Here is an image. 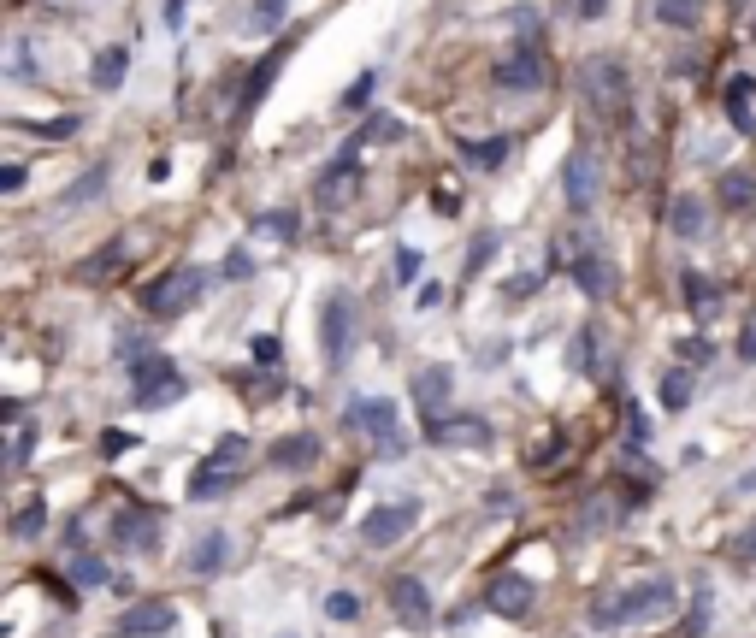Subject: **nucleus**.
<instances>
[{
  "instance_id": "1",
  "label": "nucleus",
  "mask_w": 756,
  "mask_h": 638,
  "mask_svg": "<svg viewBox=\"0 0 756 638\" xmlns=\"http://www.w3.org/2000/svg\"><path fill=\"white\" fill-rule=\"evenodd\" d=\"M674 597H680V585L662 574V579H638L627 591H609V597H597L591 603V627L597 633H615V627H644V621H662L668 609H674Z\"/></svg>"
},
{
  "instance_id": "2",
  "label": "nucleus",
  "mask_w": 756,
  "mask_h": 638,
  "mask_svg": "<svg viewBox=\"0 0 756 638\" xmlns=\"http://www.w3.org/2000/svg\"><path fill=\"white\" fill-rule=\"evenodd\" d=\"M249 461H254V444L243 438V432L219 438V444L189 467V503H213V497H225V491L243 479V467H249Z\"/></svg>"
},
{
  "instance_id": "3",
  "label": "nucleus",
  "mask_w": 756,
  "mask_h": 638,
  "mask_svg": "<svg viewBox=\"0 0 756 638\" xmlns=\"http://www.w3.org/2000/svg\"><path fill=\"white\" fill-rule=\"evenodd\" d=\"M579 89H585V101H591V113L597 119H627L632 107V83H627V65L615 60V54H591V60L579 65Z\"/></svg>"
},
{
  "instance_id": "4",
  "label": "nucleus",
  "mask_w": 756,
  "mask_h": 638,
  "mask_svg": "<svg viewBox=\"0 0 756 638\" xmlns=\"http://www.w3.org/2000/svg\"><path fill=\"white\" fill-rule=\"evenodd\" d=\"M343 420H349L355 432H367L384 461H402V455H408V438H402V426H396V402H390V396H355V402L343 408Z\"/></svg>"
},
{
  "instance_id": "5",
  "label": "nucleus",
  "mask_w": 756,
  "mask_h": 638,
  "mask_svg": "<svg viewBox=\"0 0 756 638\" xmlns=\"http://www.w3.org/2000/svg\"><path fill=\"white\" fill-rule=\"evenodd\" d=\"M178 396H184V373H178L172 355H142L130 367V402L136 408H172Z\"/></svg>"
},
{
  "instance_id": "6",
  "label": "nucleus",
  "mask_w": 756,
  "mask_h": 638,
  "mask_svg": "<svg viewBox=\"0 0 756 638\" xmlns=\"http://www.w3.org/2000/svg\"><path fill=\"white\" fill-rule=\"evenodd\" d=\"M201 290H207V272H201V266H172V272H160L154 284H142V308L154 319H172V314H184Z\"/></svg>"
},
{
  "instance_id": "7",
  "label": "nucleus",
  "mask_w": 756,
  "mask_h": 638,
  "mask_svg": "<svg viewBox=\"0 0 756 638\" xmlns=\"http://www.w3.org/2000/svg\"><path fill=\"white\" fill-rule=\"evenodd\" d=\"M597 184H603V160H597V148L579 136V142L567 148V160H562V195H567V207H573V213H591V207H597Z\"/></svg>"
},
{
  "instance_id": "8",
  "label": "nucleus",
  "mask_w": 756,
  "mask_h": 638,
  "mask_svg": "<svg viewBox=\"0 0 756 638\" xmlns=\"http://www.w3.org/2000/svg\"><path fill=\"white\" fill-rule=\"evenodd\" d=\"M349 343H355V302H349V296H325V314H319L325 367H343V361H349Z\"/></svg>"
},
{
  "instance_id": "9",
  "label": "nucleus",
  "mask_w": 756,
  "mask_h": 638,
  "mask_svg": "<svg viewBox=\"0 0 756 638\" xmlns=\"http://www.w3.org/2000/svg\"><path fill=\"white\" fill-rule=\"evenodd\" d=\"M414 520H420V503H378L367 520H361V544H373V550H390V544H402L408 532H414Z\"/></svg>"
},
{
  "instance_id": "10",
  "label": "nucleus",
  "mask_w": 756,
  "mask_h": 638,
  "mask_svg": "<svg viewBox=\"0 0 756 638\" xmlns=\"http://www.w3.org/2000/svg\"><path fill=\"white\" fill-rule=\"evenodd\" d=\"M390 609H396V621H402L408 633H426V627H432V615H438V609H432V591H426L414 574L390 579Z\"/></svg>"
},
{
  "instance_id": "11",
  "label": "nucleus",
  "mask_w": 756,
  "mask_h": 638,
  "mask_svg": "<svg viewBox=\"0 0 756 638\" xmlns=\"http://www.w3.org/2000/svg\"><path fill=\"white\" fill-rule=\"evenodd\" d=\"M426 444L485 449L491 444V420H479V414H443V420H426Z\"/></svg>"
},
{
  "instance_id": "12",
  "label": "nucleus",
  "mask_w": 756,
  "mask_h": 638,
  "mask_svg": "<svg viewBox=\"0 0 756 638\" xmlns=\"http://www.w3.org/2000/svg\"><path fill=\"white\" fill-rule=\"evenodd\" d=\"M497 83H503V89H520V95H538V89L550 83V71H544V48H538V42H520V48L497 65Z\"/></svg>"
},
{
  "instance_id": "13",
  "label": "nucleus",
  "mask_w": 756,
  "mask_h": 638,
  "mask_svg": "<svg viewBox=\"0 0 756 638\" xmlns=\"http://www.w3.org/2000/svg\"><path fill=\"white\" fill-rule=\"evenodd\" d=\"M532 603H538V585L526 574H497L485 585V609L491 615H503V621H520V615H532Z\"/></svg>"
},
{
  "instance_id": "14",
  "label": "nucleus",
  "mask_w": 756,
  "mask_h": 638,
  "mask_svg": "<svg viewBox=\"0 0 756 638\" xmlns=\"http://www.w3.org/2000/svg\"><path fill=\"white\" fill-rule=\"evenodd\" d=\"M567 278H573L591 302H609V296H615V260L603 255V249H579V255H567Z\"/></svg>"
},
{
  "instance_id": "15",
  "label": "nucleus",
  "mask_w": 756,
  "mask_h": 638,
  "mask_svg": "<svg viewBox=\"0 0 756 638\" xmlns=\"http://www.w3.org/2000/svg\"><path fill=\"white\" fill-rule=\"evenodd\" d=\"M449 384H455L449 367H420L414 373V408H420V420H443L449 414Z\"/></svg>"
},
{
  "instance_id": "16",
  "label": "nucleus",
  "mask_w": 756,
  "mask_h": 638,
  "mask_svg": "<svg viewBox=\"0 0 756 638\" xmlns=\"http://www.w3.org/2000/svg\"><path fill=\"white\" fill-rule=\"evenodd\" d=\"M172 627H178V609H172V603H160V597L136 603L125 621H119V633H125V638H160V633H172Z\"/></svg>"
},
{
  "instance_id": "17",
  "label": "nucleus",
  "mask_w": 756,
  "mask_h": 638,
  "mask_svg": "<svg viewBox=\"0 0 756 638\" xmlns=\"http://www.w3.org/2000/svg\"><path fill=\"white\" fill-rule=\"evenodd\" d=\"M355 154H361V148L349 142V148H343V154L331 160V172H319V184H314V195H319V201H331V207H337V201H349V190H355V178H361V160H355Z\"/></svg>"
},
{
  "instance_id": "18",
  "label": "nucleus",
  "mask_w": 756,
  "mask_h": 638,
  "mask_svg": "<svg viewBox=\"0 0 756 638\" xmlns=\"http://www.w3.org/2000/svg\"><path fill=\"white\" fill-rule=\"evenodd\" d=\"M113 544L119 550H154L160 538H154V514H142L136 503H125V509L113 514Z\"/></svg>"
},
{
  "instance_id": "19",
  "label": "nucleus",
  "mask_w": 756,
  "mask_h": 638,
  "mask_svg": "<svg viewBox=\"0 0 756 638\" xmlns=\"http://www.w3.org/2000/svg\"><path fill=\"white\" fill-rule=\"evenodd\" d=\"M284 54H290V48L278 42V48H272V54H266V60H260V65H254V71H249V89H243V113H237V125H243V119H249L254 107L266 101V89H272V77L284 71Z\"/></svg>"
},
{
  "instance_id": "20",
  "label": "nucleus",
  "mask_w": 756,
  "mask_h": 638,
  "mask_svg": "<svg viewBox=\"0 0 756 638\" xmlns=\"http://www.w3.org/2000/svg\"><path fill=\"white\" fill-rule=\"evenodd\" d=\"M751 95H756V77H751V71L727 77V119H733V130H739V136H751V130H756Z\"/></svg>"
},
{
  "instance_id": "21",
  "label": "nucleus",
  "mask_w": 756,
  "mask_h": 638,
  "mask_svg": "<svg viewBox=\"0 0 756 638\" xmlns=\"http://www.w3.org/2000/svg\"><path fill=\"white\" fill-rule=\"evenodd\" d=\"M668 225H674V237H686V243H697V237L709 231V207H703L697 195H680V201L668 207Z\"/></svg>"
},
{
  "instance_id": "22",
  "label": "nucleus",
  "mask_w": 756,
  "mask_h": 638,
  "mask_svg": "<svg viewBox=\"0 0 756 638\" xmlns=\"http://www.w3.org/2000/svg\"><path fill=\"white\" fill-rule=\"evenodd\" d=\"M125 71H130V54L125 48H101L95 65H89V83L101 89V95H113V89H125Z\"/></svg>"
},
{
  "instance_id": "23",
  "label": "nucleus",
  "mask_w": 756,
  "mask_h": 638,
  "mask_svg": "<svg viewBox=\"0 0 756 638\" xmlns=\"http://www.w3.org/2000/svg\"><path fill=\"white\" fill-rule=\"evenodd\" d=\"M272 461H278V467H290V473H308V467L319 461V438H308V432L278 438V444H272Z\"/></svg>"
},
{
  "instance_id": "24",
  "label": "nucleus",
  "mask_w": 756,
  "mask_h": 638,
  "mask_svg": "<svg viewBox=\"0 0 756 638\" xmlns=\"http://www.w3.org/2000/svg\"><path fill=\"white\" fill-rule=\"evenodd\" d=\"M715 195H721V207H733V213H745V207H756V172H721V184H715Z\"/></svg>"
},
{
  "instance_id": "25",
  "label": "nucleus",
  "mask_w": 756,
  "mask_h": 638,
  "mask_svg": "<svg viewBox=\"0 0 756 638\" xmlns=\"http://www.w3.org/2000/svg\"><path fill=\"white\" fill-rule=\"evenodd\" d=\"M225 556H231V538H225V532H207V538L189 550V574H219Z\"/></svg>"
},
{
  "instance_id": "26",
  "label": "nucleus",
  "mask_w": 756,
  "mask_h": 638,
  "mask_svg": "<svg viewBox=\"0 0 756 638\" xmlns=\"http://www.w3.org/2000/svg\"><path fill=\"white\" fill-rule=\"evenodd\" d=\"M508 148H514L508 136H485V142H461V160H467V166H479V172H497V166L508 160Z\"/></svg>"
},
{
  "instance_id": "27",
  "label": "nucleus",
  "mask_w": 756,
  "mask_h": 638,
  "mask_svg": "<svg viewBox=\"0 0 756 638\" xmlns=\"http://www.w3.org/2000/svg\"><path fill=\"white\" fill-rule=\"evenodd\" d=\"M662 408L668 414H686L692 408V367H668L662 373Z\"/></svg>"
},
{
  "instance_id": "28",
  "label": "nucleus",
  "mask_w": 756,
  "mask_h": 638,
  "mask_svg": "<svg viewBox=\"0 0 756 638\" xmlns=\"http://www.w3.org/2000/svg\"><path fill=\"white\" fill-rule=\"evenodd\" d=\"M119 266H125V243H107L95 260H83V266H77V278H83V284H107Z\"/></svg>"
},
{
  "instance_id": "29",
  "label": "nucleus",
  "mask_w": 756,
  "mask_h": 638,
  "mask_svg": "<svg viewBox=\"0 0 756 638\" xmlns=\"http://www.w3.org/2000/svg\"><path fill=\"white\" fill-rule=\"evenodd\" d=\"M254 231H260V237H284V243H290V237L302 231V219H296V207H266V213H254Z\"/></svg>"
},
{
  "instance_id": "30",
  "label": "nucleus",
  "mask_w": 756,
  "mask_h": 638,
  "mask_svg": "<svg viewBox=\"0 0 756 638\" xmlns=\"http://www.w3.org/2000/svg\"><path fill=\"white\" fill-rule=\"evenodd\" d=\"M686 308H692L697 319H709L715 308H721V290H715L703 272H686Z\"/></svg>"
},
{
  "instance_id": "31",
  "label": "nucleus",
  "mask_w": 756,
  "mask_h": 638,
  "mask_svg": "<svg viewBox=\"0 0 756 638\" xmlns=\"http://www.w3.org/2000/svg\"><path fill=\"white\" fill-rule=\"evenodd\" d=\"M656 18L674 24V30H692L697 18H703V0H656Z\"/></svg>"
},
{
  "instance_id": "32",
  "label": "nucleus",
  "mask_w": 756,
  "mask_h": 638,
  "mask_svg": "<svg viewBox=\"0 0 756 638\" xmlns=\"http://www.w3.org/2000/svg\"><path fill=\"white\" fill-rule=\"evenodd\" d=\"M101 190H107V166H89V172H83V178L60 195V207H83L89 195H101Z\"/></svg>"
},
{
  "instance_id": "33",
  "label": "nucleus",
  "mask_w": 756,
  "mask_h": 638,
  "mask_svg": "<svg viewBox=\"0 0 756 638\" xmlns=\"http://www.w3.org/2000/svg\"><path fill=\"white\" fill-rule=\"evenodd\" d=\"M71 579H77L83 591H95V585H107V562L89 556V550H77V556H71Z\"/></svg>"
},
{
  "instance_id": "34",
  "label": "nucleus",
  "mask_w": 756,
  "mask_h": 638,
  "mask_svg": "<svg viewBox=\"0 0 756 638\" xmlns=\"http://www.w3.org/2000/svg\"><path fill=\"white\" fill-rule=\"evenodd\" d=\"M284 12H290V0H254V12H249V30H260V36H272V30L284 24Z\"/></svg>"
},
{
  "instance_id": "35",
  "label": "nucleus",
  "mask_w": 756,
  "mask_h": 638,
  "mask_svg": "<svg viewBox=\"0 0 756 638\" xmlns=\"http://www.w3.org/2000/svg\"><path fill=\"white\" fill-rule=\"evenodd\" d=\"M597 343H603L597 325H585V331L573 337V367H579V373H597Z\"/></svg>"
},
{
  "instance_id": "36",
  "label": "nucleus",
  "mask_w": 756,
  "mask_h": 638,
  "mask_svg": "<svg viewBox=\"0 0 756 638\" xmlns=\"http://www.w3.org/2000/svg\"><path fill=\"white\" fill-rule=\"evenodd\" d=\"M402 136H408V125H402V119H367V125H361V136H355V148H361V142H402Z\"/></svg>"
},
{
  "instance_id": "37",
  "label": "nucleus",
  "mask_w": 756,
  "mask_h": 638,
  "mask_svg": "<svg viewBox=\"0 0 756 638\" xmlns=\"http://www.w3.org/2000/svg\"><path fill=\"white\" fill-rule=\"evenodd\" d=\"M42 526H48V503H30V509L12 514V538H36Z\"/></svg>"
},
{
  "instance_id": "38",
  "label": "nucleus",
  "mask_w": 756,
  "mask_h": 638,
  "mask_svg": "<svg viewBox=\"0 0 756 638\" xmlns=\"http://www.w3.org/2000/svg\"><path fill=\"white\" fill-rule=\"evenodd\" d=\"M491 255H497V231H479V237H473V249H467V278H473V272H485Z\"/></svg>"
},
{
  "instance_id": "39",
  "label": "nucleus",
  "mask_w": 756,
  "mask_h": 638,
  "mask_svg": "<svg viewBox=\"0 0 756 638\" xmlns=\"http://www.w3.org/2000/svg\"><path fill=\"white\" fill-rule=\"evenodd\" d=\"M249 349H254V367H278V361H284V343H278V337H266V331L254 337Z\"/></svg>"
},
{
  "instance_id": "40",
  "label": "nucleus",
  "mask_w": 756,
  "mask_h": 638,
  "mask_svg": "<svg viewBox=\"0 0 756 638\" xmlns=\"http://www.w3.org/2000/svg\"><path fill=\"white\" fill-rule=\"evenodd\" d=\"M12 77H18V83H36V54H30V42H12Z\"/></svg>"
},
{
  "instance_id": "41",
  "label": "nucleus",
  "mask_w": 756,
  "mask_h": 638,
  "mask_svg": "<svg viewBox=\"0 0 756 638\" xmlns=\"http://www.w3.org/2000/svg\"><path fill=\"white\" fill-rule=\"evenodd\" d=\"M130 444H136V438H130V432H119V426H107V432H101V455H107V461L130 455Z\"/></svg>"
},
{
  "instance_id": "42",
  "label": "nucleus",
  "mask_w": 756,
  "mask_h": 638,
  "mask_svg": "<svg viewBox=\"0 0 756 638\" xmlns=\"http://www.w3.org/2000/svg\"><path fill=\"white\" fill-rule=\"evenodd\" d=\"M325 615H337V621H355V615H361V603H355L349 591H331V597H325Z\"/></svg>"
},
{
  "instance_id": "43",
  "label": "nucleus",
  "mask_w": 756,
  "mask_h": 638,
  "mask_svg": "<svg viewBox=\"0 0 756 638\" xmlns=\"http://www.w3.org/2000/svg\"><path fill=\"white\" fill-rule=\"evenodd\" d=\"M373 83H378V71H361V77L349 83V95H343V107H367V95H373Z\"/></svg>"
},
{
  "instance_id": "44",
  "label": "nucleus",
  "mask_w": 756,
  "mask_h": 638,
  "mask_svg": "<svg viewBox=\"0 0 756 638\" xmlns=\"http://www.w3.org/2000/svg\"><path fill=\"white\" fill-rule=\"evenodd\" d=\"M709 355H715V349H709L703 337H680V361H686V367H703Z\"/></svg>"
},
{
  "instance_id": "45",
  "label": "nucleus",
  "mask_w": 756,
  "mask_h": 638,
  "mask_svg": "<svg viewBox=\"0 0 756 638\" xmlns=\"http://www.w3.org/2000/svg\"><path fill=\"white\" fill-rule=\"evenodd\" d=\"M644 438H650V426H644V414H638V408H627V449H632V455L644 449Z\"/></svg>"
},
{
  "instance_id": "46",
  "label": "nucleus",
  "mask_w": 756,
  "mask_h": 638,
  "mask_svg": "<svg viewBox=\"0 0 756 638\" xmlns=\"http://www.w3.org/2000/svg\"><path fill=\"white\" fill-rule=\"evenodd\" d=\"M396 278H402V284H408V278H420V249H408V243L396 249Z\"/></svg>"
},
{
  "instance_id": "47",
  "label": "nucleus",
  "mask_w": 756,
  "mask_h": 638,
  "mask_svg": "<svg viewBox=\"0 0 756 638\" xmlns=\"http://www.w3.org/2000/svg\"><path fill=\"white\" fill-rule=\"evenodd\" d=\"M30 444H36L30 432H18V438H12V455H6V467H12V473H18V467L30 461Z\"/></svg>"
},
{
  "instance_id": "48",
  "label": "nucleus",
  "mask_w": 756,
  "mask_h": 638,
  "mask_svg": "<svg viewBox=\"0 0 756 638\" xmlns=\"http://www.w3.org/2000/svg\"><path fill=\"white\" fill-rule=\"evenodd\" d=\"M36 136H54V142H65V136H77V119H54V125H30Z\"/></svg>"
},
{
  "instance_id": "49",
  "label": "nucleus",
  "mask_w": 756,
  "mask_h": 638,
  "mask_svg": "<svg viewBox=\"0 0 756 638\" xmlns=\"http://www.w3.org/2000/svg\"><path fill=\"white\" fill-rule=\"evenodd\" d=\"M532 290H538V272H526V278H508V302H520V296H532Z\"/></svg>"
},
{
  "instance_id": "50",
  "label": "nucleus",
  "mask_w": 756,
  "mask_h": 638,
  "mask_svg": "<svg viewBox=\"0 0 756 638\" xmlns=\"http://www.w3.org/2000/svg\"><path fill=\"white\" fill-rule=\"evenodd\" d=\"M733 556H739V562H756V520H751V526H745V532H739V544H733Z\"/></svg>"
},
{
  "instance_id": "51",
  "label": "nucleus",
  "mask_w": 756,
  "mask_h": 638,
  "mask_svg": "<svg viewBox=\"0 0 756 638\" xmlns=\"http://www.w3.org/2000/svg\"><path fill=\"white\" fill-rule=\"evenodd\" d=\"M254 272V260L243 255V249H231V260H225V278H249Z\"/></svg>"
},
{
  "instance_id": "52",
  "label": "nucleus",
  "mask_w": 756,
  "mask_h": 638,
  "mask_svg": "<svg viewBox=\"0 0 756 638\" xmlns=\"http://www.w3.org/2000/svg\"><path fill=\"white\" fill-rule=\"evenodd\" d=\"M739 355L756 361V314H745V337H739Z\"/></svg>"
},
{
  "instance_id": "53",
  "label": "nucleus",
  "mask_w": 756,
  "mask_h": 638,
  "mask_svg": "<svg viewBox=\"0 0 756 638\" xmlns=\"http://www.w3.org/2000/svg\"><path fill=\"white\" fill-rule=\"evenodd\" d=\"M438 302H443V284L426 278V284H420V308H438Z\"/></svg>"
},
{
  "instance_id": "54",
  "label": "nucleus",
  "mask_w": 756,
  "mask_h": 638,
  "mask_svg": "<svg viewBox=\"0 0 756 638\" xmlns=\"http://www.w3.org/2000/svg\"><path fill=\"white\" fill-rule=\"evenodd\" d=\"M573 6H579V18H585V24H597V18H603V0H573Z\"/></svg>"
},
{
  "instance_id": "55",
  "label": "nucleus",
  "mask_w": 756,
  "mask_h": 638,
  "mask_svg": "<svg viewBox=\"0 0 756 638\" xmlns=\"http://www.w3.org/2000/svg\"><path fill=\"white\" fill-rule=\"evenodd\" d=\"M166 24H172V30L184 24V0H166Z\"/></svg>"
},
{
  "instance_id": "56",
  "label": "nucleus",
  "mask_w": 756,
  "mask_h": 638,
  "mask_svg": "<svg viewBox=\"0 0 756 638\" xmlns=\"http://www.w3.org/2000/svg\"><path fill=\"white\" fill-rule=\"evenodd\" d=\"M745 491H756V479H745Z\"/></svg>"
},
{
  "instance_id": "57",
  "label": "nucleus",
  "mask_w": 756,
  "mask_h": 638,
  "mask_svg": "<svg viewBox=\"0 0 756 638\" xmlns=\"http://www.w3.org/2000/svg\"><path fill=\"white\" fill-rule=\"evenodd\" d=\"M751 30H756V12H751Z\"/></svg>"
}]
</instances>
